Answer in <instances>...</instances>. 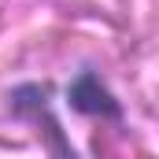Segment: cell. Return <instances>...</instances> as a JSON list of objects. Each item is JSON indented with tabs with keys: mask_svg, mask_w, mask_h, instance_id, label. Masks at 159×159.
<instances>
[{
	"mask_svg": "<svg viewBox=\"0 0 159 159\" xmlns=\"http://www.w3.org/2000/svg\"><path fill=\"white\" fill-rule=\"evenodd\" d=\"M70 107L81 115H104V119H119V100L107 93V85L96 78L93 70H85L70 85Z\"/></svg>",
	"mask_w": 159,
	"mask_h": 159,
	"instance_id": "6da1fadb",
	"label": "cell"
}]
</instances>
